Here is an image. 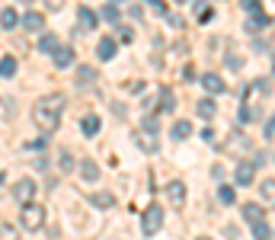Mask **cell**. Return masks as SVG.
<instances>
[{
	"instance_id": "cell-1",
	"label": "cell",
	"mask_w": 275,
	"mask_h": 240,
	"mask_svg": "<svg viewBox=\"0 0 275 240\" xmlns=\"http://www.w3.org/2000/svg\"><path fill=\"white\" fill-rule=\"evenodd\" d=\"M61 112H64V96L61 93H48V96H42V100L35 103L32 118L45 135H52V131L61 125Z\"/></svg>"
},
{
	"instance_id": "cell-2",
	"label": "cell",
	"mask_w": 275,
	"mask_h": 240,
	"mask_svg": "<svg viewBox=\"0 0 275 240\" xmlns=\"http://www.w3.org/2000/svg\"><path fill=\"white\" fill-rule=\"evenodd\" d=\"M163 205H157V202H154V205H147L144 211H141V234L144 237H154L163 227Z\"/></svg>"
},
{
	"instance_id": "cell-3",
	"label": "cell",
	"mask_w": 275,
	"mask_h": 240,
	"mask_svg": "<svg viewBox=\"0 0 275 240\" xmlns=\"http://www.w3.org/2000/svg\"><path fill=\"white\" fill-rule=\"evenodd\" d=\"M19 221H22V227H26V231H39V227L45 224V208L35 205V202H29V205H22Z\"/></svg>"
},
{
	"instance_id": "cell-4",
	"label": "cell",
	"mask_w": 275,
	"mask_h": 240,
	"mask_svg": "<svg viewBox=\"0 0 275 240\" xmlns=\"http://www.w3.org/2000/svg\"><path fill=\"white\" fill-rule=\"evenodd\" d=\"M115 52H118V42L112 39V35H103V39L96 42V58L99 61H112Z\"/></svg>"
},
{
	"instance_id": "cell-5",
	"label": "cell",
	"mask_w": 275,
	"mask_h": 240,
	"mask_svg": "<svg viewBox=\"0 0 275 240\" xmlns=\"http://www.w3.org/2000/svg\"><path fill=\"white\" fill-rule=\"evenodd\" d=\"M32 196H35V183L32 179H19V183L13 186V199L19 202V205H29Z\"/></svg>"
},
{
	"instance_id": "cell-6",
	"label": "cell",
	"mask_w": 275,
	"mask_h": 240,
	"mask_svg": "<svg viewBox=\"0 0 275 240\" xmlns=\"http://www.w3.org/2000/svg\"><path fill=\"white\" fill-rule=\"evenodd\" d=\"M166 199H170V205H173V208H183V202H186V183L173 179V183L166 186Z\"/></svg>"
},
{
	"instance_id": "cell-7",
	"label": "cell",
	"mask_w": 275,
	"mask_h": 240,
	"mask_svg": "<svg viewBox=\"0 0 275 240\" xmlns=\"http://www.w3.org/2000/svg\"><path fill=\"white\" fill-rule=\"evenodd\" d=\"M262 214H266V208H262L259 202H246V205H243V221H246L249 227H253V224H259V221H266Z\"/></svg>"
},
{
	"instance_id": "cell-8",
	"label": "cell",
	"mask_w": 275,
	"mask_h": 240,
	"mask_svg": "<svg viewBox=\"0 0 275 240\" xmlns=\"http://www.w3.org/2000/svg\"><path fill=\"white\" fill-rule=\"evenodd\" d=\"M253 176H256V163H249V160H243L240 166H237V173H234L237 186H249V183H253Z\"/></svg>"
},
{
	"instance_id": "cell-9",
	"label": "cell",
	"mask_w": 275,
	"mask_h": 240,
	"mask_svg": "<svg viewBox=\"0 0 275 240\" xmlns=\"http://www.w3.org/2000/svg\"><path fill=\"white\" fill-rule=\"evenodd\" d=\"M77 19H80V29H96L99 13H96V10H90V7H80L77 10Z\"/></svg>"
},
{
	"instance_id": "cell-10",
	"label": "cell",
	"mask_w": 275,
	"mask_h": 240,
	"mask_svg": "<svg viewBox=\"0 0 275 240\" xmlns=\"http://www.w3.org/2000/svg\"><path fill=\"white\" fill-rule=\"evenodd\" d=\"M90 205L93 208H112L115 196H112V192H106V189H99V192H93V196H90Z\"/></svg>"
},
{
	"instance_id": "cell-11",
	"label": "cell",
	"mask_w": 275,
	"mask_h": 240,
	"mask_svg": "<svg viewBox=\"0 0 275 240\" xmlns=\"http://www.w3.org/2000/svg\"><path fill=\"white\" fill-rule=\"evenodd\" d=\"M70 64H74V48H70V45H61V48H58V52H55V67H70Z\"/></svg>"
},
{
	"instance_id": "cell-12",
	"label": "cell",
	"mask_w": 275,
	"mask_h": 240,
	"mask_svg": "<svg viewBox=\"0 0 275 240\" xmlns=\"http://www.w3.org/2000/svg\"><path fill=\"white\" fill-rule=\"evenodd\" d=\"M189 135H192V122H186V118L173 122V128H170V138H173V141H186Z\"/></svg>"
},
{
	"instance_id": "cell-13",
	"label": "cell",
	"mask_w": 275,
	"mask_h": 240,
	"mask_svg": "<svg viewBox=\"0 0 275 240\" xmlns=\"http://www.w3.org/2000/svg\"><path fill=\"white\" fill-rule=\"evenodd\" d=\"M202 87L208 93H224V80L214 74V70H208V74H202Z\"/></svg>"
},
{
	"instance_id": "cell-14",
	"label": "cell",
	"mask_w": 275,
	"mask_h": 240,
	"mask_svg": "<svg viewBox=\"0 0 275 240\" xmlns=\"http://www.w3.org/2000/svg\"><path fill=\"white\" fill-rule=\"evenodd\" d=\"M22 26H26L29 32H42V29H45V16L35 13V10H29V13L22 16Z\"/></svg>"
},
{
	"instance_id": "cell-15",
	"label": "cell",
	"mask_w": 275,
	"mask_h": 240,
	"mask_svg": "<svg viewBox=\"0 0 275 240\" xmlns=\"http://www.w3.org/2000/svg\"><path fill=\"white\" fill-rule=\"evenodd\" d=\"M249 144H246V135H240V131H231V141L224 144V151H231V154H240V151H246Z\"/></svg>"
},
{
	"instance_id": "cell-16",
	"label": "cell",
	"mask_w": 275,
	"mask_h": 240,
	"mask_svg": "<svg viewBox=\"0 0 275 240\" xmlns=\"http://www.w3.org/2000/svg\"><path fill=\"white\" fill-rule=\"evenodd\" d=\"M259 196H262V202H266L269 208H275V179H262L259 183Z\"/></svg>"
},
{
	"instance_id": "cell-17",
	"label": "cell",
	"mask_w": 275,
	"mask_h": 240,
	"mask_svg": "<svg viewBox=\"0 0 275 240\" xmlns=\"http://www.w3.org/2000/svg\"><path fill=\"white\" fill-rule=\"evenodd\" d=\"M99 16H103L106 22H112V26H118V19H122V10H118L112 0H109L106 7H99Z\"/></svg>"
},
{
	"instance_id": "cell-18",
	"label": "cell",
	"mask_w": 275,
	"mask_h": 240,
	"mask_svg": "<svg viewBox=\"0 0 275 240\" xmlns=\"http://www.w3.org/2000/svg\"><path fill=\"white\" fill-rule=\"evenodd\" d=\"M243 29H246L249 35H253V32H259V29H269V16H266V13H256V16H249Z\"/></svg>"
},
{
	"instance_id": "cell-19",
	"label": "cell",
	"mask_w": 275,
	"mask_h": 240,
	"mask_svg": "<svg viewBox=\"0 0 275 240\" xmlns=\"http://www.w3.org/2000/svg\"><path fill=\"white\" fill-rule=\"evenodd\" d=\"M237 118H240L243 125H249V122H256V118H259V109H256V106H249V103L243 100V103H240V112H237Z\"/></svg>"
},
{
	"instance_id": "cell-20",
	"label": "cell",
	"mask_w": 275,
	"mask_h": 240,
	"mask_svg": "<svg viewBox=\"0 0 275 240\" xmlns=\"http://www.w3.org/2000/svg\"><path fill=\"white\" fill-rule=\"evenodd\" d=\"M96 67H87V64H83V67H77V83H80V87H90V83H96Z\"/></svg>"
},
{
	"instance_id": "cell-21",
	"label": "cell",
	"mask_w": 275,
	"mask_h": 240,
	"mask_svg": "<svg viewBox=\"0 0 275 240\" xmlns=\"http://www.w3.org/2000/svg\"><path fill=\"white\" fill-rule=\"evenodd\" d=\"M80 176L87 179V183H96V179H99V166L93 160H80Z\"/></svg>"
},
{
	"instance_id": "cell-22",
	"label": "cell",
	"mask_w": 275,
	"mask_h": 240,
	"mask_svg": "<svg viewBox=\"0 0 275 240\" xmlns=\"http://www.w3.org/2000/svg\"><path fill=\"white\" fill-rule=\"evenodd\" d=\"M58 48H61V42H58V35H52V32L39 39V52H45V55H55Z\"/></svg>"
},
{
	"instance_id": "cell-23",
	"label": "cell",
	"mask_w": 275,
	"mask_h": 240,
	"mask_svg": "<svg viewBox=\"0 0 275 240\" xmlns=\"http://www.w3.org/2000/svg\"><path fill=\"white\" fill-rule=\"evenodd\" d=\"M192 10H195V16H198V22H208V19L214 16V10L208 7V0H192Z\"/></svg>"
},
{
	"instance_id": "cell-24",
	"label": "cell",
	"mask_w": 275,
	"mask_h": 240,
	"mask_svg": "<svg viewBox=\"0 0 275 240\" xmlns=\"http://www.w3.org/2000/svg\"><path fill=\"white\" fill-rule=\"evenodd\" d=\"M0 22H4V32H13V26L19 22L16 10H13V7H4V13H0Z\"/></svg>"
},
{
	"instance_id": "cell-25",
	"label": "cell",
	"mask_w": 275,
	"mask_h": 240,
	"mask_svg": "<svg viewBox=\"0 0 275 240\" xmlns=\"http://www.w3.org/2000/svg\"><path fill=\"white\" fill-rule=\"evenodd\" d=\"M0 74H4V80H10V77L16 74V58H13V55H4V58H0Z\"/></svg>"
},
{
	"instance_id": "cell-26",
	"label": "cell",
	"mask_w": 275,
	"mask_h": 240,
	"mask_svg": "<svg viewBox=\"0 0 275 240\" xmlns=\"http://www.w3.org/2000/svg\"><path fill=\"white\" fill-rule=\"evenodd\" d=\"M195 112H198L202 118H214V112H218V106H214V100H198Z\"/></svg>"
},
{
	"instance_id": "cell-27",
	"label": "cell",
	"mask_w": 275,
	"mask_h": 240,
	"mask_svg": "<svg viewBox=\"0 0 275 240\" xmlns=\"http://www.w3.org/2000/svg\"><path fill=\"white\" fill-rule=\"evenodd\" d=\"M80 128H83V135H96V131H99V118L96 115H87V118H83V122H80Z\"/></svg>"
},
{
	"instance_id": "cell-28",
	"label": "cell",
	"mask_w": 275,
	"mask_h": 240,
	"mask_svg": "<svg viewBox=\"0 0 275 240\" xmlns=\"http://www.w3.org/2000/svg\"><path fill=\"white\" fill-rule=\"evenodd\" d=\"M173 106H176V96L170 90H160V109L163 112H173Z\"/></svg>"
},
{
	"instance_id": "cell-29",
	"label": "cell",
	"mask_w": 275,
	"mask_h": 240,
	"mask_svg": "<svg viewBox=\"0 0 275 240\" xmlns=\"http://www.w3.org/2000/svg\"><path fill=\"white\" fill-rule=\"evenodd\" d=\"M253 237H256V240H272V231H269V224H266V221L253 224Z\"/></svg>"
},
{
	"instance_id": "cell-30",
	"label": "cell",
	"mask_w": 275,
	"mask_h": 240,
	"mask_svg": "<svg viewBox=\"0 0 275 240\" xmlns=\"http://www.w3.org/2000/svg\"><path fill=\"white\" fill-rule=\"evenodd\" d=\"M58 166H61V173H70V170H74V157H70L67 151H61V154H58Z\"/></svg>"
},
{
	"instance_id": "cell-31",
	"label": "cell",
	"mask_w": 275,
	"mask_h": 240,
	"mask_svg": "<svg viewBox=\"0 0 275 240\" xmlns=\"http://www.w3.org/2000/svg\"><path fill=\"white\" fill-rule=\"evenodd\" d=\"M234 199H237V196H234L231 186H221V189H218V202H221V205H234Z\"/></svg>"
},
{
	"instance_id": "cell-32",
	"label": "cell",
	"mask_w": 275,
	"mask_h": 240,
	"mask_svg": "<svg viewBox=\"0 0 275 240\" xmlns=\"http://www.w3.org/2000/svg\"><path fill=\"white\" fill-rule=\"evenodd\" d=\"M240 7L246 10L249 16H256V13H262V0H240Z\"/></svg>"
},
{
	"instance_id": "cell-33",
	"label": "cell",
	"mask_w": 275,
	"mask_h": 240,
	"mask_svg": "<svg viewBox=\"0 0 275 240\" xmlns=\"http://www.w3.org/2000/svg\"><path fill=\"white\" fill-rule=\"evenodd\" d=\"M157 125H160V122H157V115H154V112H151V115H144V118H141V128H144L147 135H154V131H157Z\"/></svg>"
},
{
	"instance_id": "cell-34",
	"label": "cell",
	"mask_w": 275,
	"mask_h": 240,
	"mask_svg": "<svg viewBox=\"0 0 275 240\" xmlns=\"http://www.w3.org/2000/svg\"><path fill=\"white\" fill-rule=\"evenodd\" d=\"M138 148H144V151H157V141H154V135H138Z\"/></svg>"
},
{
	"instance_id": "cell-35",
	"label": "cell",
	"mask_w": 275,
	"mask_h": 240,
	"mask_svg": "<svg viewBox=\"0 0 275 240\" xmlns=\"http://www.w3.org/2000/svg\"><path fill=\"white\" fill-rule=\"evenodd\" d=\"M147 7L154 10V13H160V16H170V10H166L163 0H147Z\"/></svg>"
},
{
	"instance_id": "cell-36",
	"label": "cell",
	"mask_w": 275,
	"mask_h": 240,
	"mask_svg": "<svg viewBox=\"0 0 275 240\" xmlns=\"http://www.w3.org/2000/svg\"><path fill=\"white\" fill-rule=\"evenodd\" d=\"M135 39V29L131 26H118V42H131Z\"/></svg>"
},
{
	"instance_id": "cell-37",
	"label": "cell",
	"mask_w": 275,
	"mask_h": 240,
	"mask_svg": "<svg viewBox=\"0 0 275 240\" xmlns=\"http://www.w3.org/2000/svg\"><path fill=\"white\" fill-rule=\"evenodd\" d=\"M45 10H64V0H42Z\"/></svg>"
},
{
	"instance_id": "cell-38",
	"label": "cell",
	"mask_w": 275,
	"mask_h": 240,
	"mask_svg": "<svg viewBox=\"0 0 275 240\" xmlns=\"http://www.w3.org/2000/svg\"><path fill=\"white\" fill-rule=\"evenodd\" d=\"M10 115H13V100L4 96V118H10Z\"/></svg>"
},
{
	"instance_id": "cell-39",
	"label": "cell",
	"mask_w": 275,
	"mask_h": 240,
	"mask_svg": "<svg viewBox=\"0 0 275 240\" xmlns=\"http://www.w3.org/2000/svg\"><path fill=\"white\" fill-rule=\"evenodd\" d=\"M227 67H231V70H240V58H237V55H227Z\"/></svg>"
},
{
	"instance_id": "cell-40",
	"label": "cell",
	"mask_w": 275,
	"mask_h": 240,
	"mask_svg": "<svg viewBox=\"0 0 275 240\" xmlns=\"http://www.w3.org/2000/svg\"><path fill=\"white\" fill-rule=\"evenodd\" d=\"M266 138H275V115L266 122Z\"/></svg>"
},
{
	"instance_id": "cell-41",
	"label": "cell",
	"mask_w": 275,
	"mask_h": 240,
	"mask_svg": "<svg viewBox=\"0 0 275 240\" xmlns=\"http://www.w3.org/2000/svg\"><path fill=\"white\" fill-rule=\"evenodd\" d=\"M166 19H170V26H173V29H179V26H183V16H176V13H170Z\"/></svg>"
},
{
	"instance_id": "cell-42",
	"label": "cell",
	"mask_w": 275,
	"mask_h": 240,
	"mask_svg": "<svg viewBox=\"0 0 275 240\" xmlns=\"http://www.w3.org/2000/svg\"><path fill=\"white\" fill-rule=\"evenodd\" d=\"M4 237H7V240H16V231H13V227H10L7 221H4Z\"/></svg>"
},
{
	"instance_id": "cell-43",
	"label": "cell",
	"mask_w": 275,
	"mask_h": 240,
	"mask_svg": "<svg viewBox=\"0 0 275 240\" xmlns=\"http://www.w3.org/2000/svg\"><path fill=\"white\" fill-rule=\"evenodd\" d=\"M272 74H275V52H272Z\"/></svg>"
},
{
	"instance_id": "cell-44",
	"label": "cell",
	"mask_w": 275,
	"mask_h": 240,
	"mask_svg": "<svg viewBox=\"0 0 275 240\" xmlns=\"http://www.w3.org/2000/svg\"><path fill=\"white\" fill-rule=\"evenodd\" d=\"M195 240H211V237H195Z\"/></svg>"
},
{
	"instance_id": "cell-45",
	"label": "cell",
	"mask_w": 275,
	"mask_h": 240,
	"mask_svg": "<svg viewBox=\"0 0 275 240\" xmlns=\"http://www.w3.org/2000/svg\"><path fill=\"white\" fill-rule=\"evenodd\" d=\"M176 4H186V0H176Z\"/></svg>"
},
{
	"instance_id": "cell-46",
	"label": "cell",
	"mask_w": 275,
	"mask_h": 240,
	"mask_svg": "<svg viewBox=\"0 0 275 240\" xmlns=\"http://www.w3.org/2000/svg\"><path fill=\"white\" fill-rule=\"evenodd\" d=\"M112 4H118V0H112Z\"/></svg>"
}]
</instances>
